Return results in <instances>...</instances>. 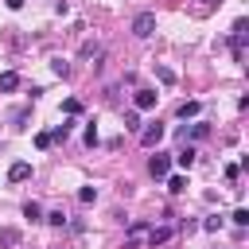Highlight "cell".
<instances>
[{
	"label": "cell",
	"instance_id": "1",
	"mask_svg": "<svg viewBox=\"0 0 249 249\" xmlns=\"http://www.w3.org/2000/svg\"><path fill=\"white\" fill-rule=\"evenodd\" d=\"M152 31H156V12H136L132 16V35L136 39H148Z\"/></svg>",
	"mask_w": 249,
	"mask_h": 249
},
{
	"label": "cell",
	"instance_id": "2",
	"mask_svg": "<svg viewBox=\"0 0 249 249\" xmlns=\"http://www.w3.org/2000/svg\"><path fill=\"white\" fill-rule=\"evenodd\" d=\"M245 31H249V23H245V19H237V23H233V31H230V47H233V58H241V54H245Z\"/></svg>",
	"mask_w": 249,
	"mask_h": 249
},
{
	"label": "cell",
	"instance_id": "3",
	"mask_svg": "<svg viewBox=\"0 0 249 249\" xmlns=\"http://www.w3.org/2000/svg\"><path fill=\"white\" fill-rule=\"evenodd\" d=\"M148 171H152V179H163V175L171 171V156H167V152H156V156L148 160Z\"/></svg>",
	"mask_w": 249,
	"mask_h": 249
},
{
	"label": "cell",
	"instance_id": "4",
	"mask_svg": "<svg viewBox=\"0 0 249 249\" xmlns=\"http://www.w3.org/2000/svg\"><path fill=\"white\" fill-rule=\"evenodd\" d=\"M160 140H163V124H160V121H152L148 128H140V144H144V148H156Z\"/></svg>",
	"mask_w": 249,
	"mask_h": 249
},
{
	"label": "cell",
	"instance_id": "5",
	"mask_svg": "<svg viewBox=\"0 0 249 249\" xmlns=\"http://www.w3.org/2000/svg\"><path fill=\"white\" fill-rule=\"evenodd\" d=\"M156 101H160V93H156V89H136V93H132V105H136V109H144V113H148V109H156Z\"/></svg>",
	"mask_w": 249,
	"mask_h": 249
},
{
	"label": "cell",
	"instance_id": "6",
	"mask_svg": "<svg viewBox=\"0 0 249 249\" xmlns=\"http://www.w3.org/2000/svg\"><path fill=\"white\" fill-rule=\"evenodd\" d=\"M86 62H93V66H101V58H105V47L101 43H82V51H78Z\"/></svg>",
	"mask_w": 249,
	"mask_h": 249
},
{
	"label": "cell",
	"instance_id": "7",
	"mask_svg": "<svg viewBox=\"0 0 249 249\" xmlns=\"http://www.w3.org/2000/svg\"><path fill=\"white\" fill-rule=\"evenodd\" d=\"M8 179H12V183L31 179V163H23V160H19V163H12V167H8Z\"/></svg>",
	"mask_w": 249,
	"mask_h": 249
},
{
	"label": "cell",
	"instance_id": "8",
	"mask_svg": "<svg viewBox=\"0 0 249 249\" xmlns=\"http://www.w3.org/2000/svg\"><path fill=\"white\" fill-rule=\"evenodd\" d=\"M167 237H171V230H167V226H152V230H148V245H152V249H156V245H163Z\"/></svg>",
	"mask_w": 249,
	"mask_h": 249
},
{
	"label": "cell",
	"instance_id": "9",
	"mask_svg": "<svg viewBox=\"0 0 249 249\" xmlns=\"http://www.w3.org/2000/svg\"><path fill=\"white\" fill-rule=\"evenodd\" d=\"M12 89H19V74L16 70H4L0 74V93H12Z\"/></svg>",
	"mask_w": 249,
	"mask_h": 249
},
{
	"label": "cell",
	"instance_id": "10",
	"mask_svg": "<svg viewBox=\"0 0 249 249\" xmlns=\"http://www.w3.org/2000/svg\"><path fill=\"white\" fill-rule=\"evenodd\" d=\"M206 132H210V124H191V128L183 124V128H179V136H183V140H187V136H195V140H202Z\"/></svg>",
	"mask_w": 249,
	"mask_h": 249
},
{
	"label": "cell",
	"instance_id": "11",
	"mask_svg": "<svg viewBox=\"0 0 249 249\" xmlns=\"http://www.w3.org/2000/svg\"><path fill=\"white\" fill-rule=\"evenodd\" d=\"M0 245H4V249H12V245H19V230H12V226H4V230H0Z\"/></svg>",
	"mask_w": 249,
	"mask_h": 249
},
{
	"label": "cell",
	"instance_id": "12",
	"mask_svg": "<svg viewBox=\"0 0 249 249\" xmlns=\"http://www.w3.org/2000/svg\"><path fill=\"white\" fill-rule=\"evenodd\" d=\"M62 113H66V117H78V113H82V101H78V97H66V101H62Z\"/></svg>",
	"mask_w": 249,
	"mask_h": 249
},
{
	"label": "cell",
	"instance_id": "13",
	"mask_svg": "<svg viewBox=\"0 0 249 249\" xmlns=\"http://www.w3.org/2000/svg\"><path fill=\"white\" fill-rule=\"evenodd\" d=\"M198 109H202L198 101H183V105H179V117H183V121H187V117H198Z\"/></svg>",
	"mask_w": 249,
	"mask_h": 249
},
{
	"label": "cell",
	"instance_id": "14",
	"mask_svg": "<svg viewBox=\"0 0 249 249\" xmlns=\"http://www.w3.org/2000/svg\"><path fill=\"white\" fill-rule=\"evenodd\" d=\"M175 163H179V167H191V163H195V148L187 144V148H183V152L175 156Z\"/></svg>",
	"mask_w": 249,
	"mask_h": 249
},
{
	"label": "cell",
	"instance_id": "15",
	"mask_svg": "<svg viewBox=\"0 0 249 249\" xmlns=\"http://www.w3.org/2000/svg\"><path fill=\"white\" fill-rule=\"evenodd\" d=\"M167 191H171V195L187 191V175H171V179H167Z\"/></svg>",
	"mask_w": 249,
	"mask_h": 249
},
{
	"label": "cell",
	"instance_id": "16",
	"mask_svg": "<svg viewBox=\"0 0 249 249\" xmlns=\"http://www.w3.org/2000/svg\"><path fill=\"white\" fill-rule=\"evenodd\" d=\"M23 218L39 222V218H43V206H39V202H23Z\"/></svg>",
	"mask_w": 249,
	"mask_h": 249
},
{
	"label": "cell",
	"instance_id": "17",
	"mask_svg": "<svg viewBox=\"0 0 249 249\" xmlns=\"http://www.w3.org/2000/svg\"><path fill=\"white\" fill-rule=\"evenodd\" d=\"M66 136H70V121H66V124H54V128H51V140H66Z\"/></svg>",
	"mask_w": 249,
	"mask_h": 249
},
{
	"label": "cell",
	"instance_id": "18",
	"mask_svg": "<svg viewBox=\"0 0 249 249\" xmlns=\"http://www.w3.org/2000/svg\"><path fill=\"white\" fill-rule=\"evenodd\" d=\"M93 198H97V187H82L78 191V202H93Z\"/></svg>",
	"mask_w": 249,
	"mask_h": 249
},
{
	"label": "cell",
	"instance_id": "19",
	"mask_svg": "<svg viewBox=\"0 0 249 249\" xmlns=\"http://www.w3.org/2000/svg\"><path fill=\"white\" fill-rule=\"evenodd\" d=\"M230 218H233V222H237V226H249V210H245V206H237V210H233V214H230Z\"/></svg>",
	"mask_w": 249,
	"mask_h": 249
},
{
	"label": "cell",
	"instance_id": "20",
	"mask_svg": "<svg viewBox=\"0 0 249 249\" xmlns=\"http://www.w3.org/2000/svg\"><path fill=\"white\" fill-rule=\"evenodd\" d=\"M124 128H132V132H140V117H136V113H124Z\"/></svg>",
	"mask_w": 249,
	"mask_h": 249
},
{
	"label": "cell",
	"instance_id": "21",
	"mask_svg": "<svg viewBox=\"0 0 249 249\" xmlns=\"http://www.w3.org/2000/svg\"><path fill=\"white\" fill-rule=\"evenodd\" d=\"M47 222H51V226H66V214H62V210H51Z\"/></svg>",
	"mask_w": 249,
	"mask_h": 249
},
{
	"label": "cell",
	"instance_id": "22",
	"mask_svg": "<svg viewBox=\"0 0 249 249\" xmlns=\"http://www.w3.org/2000/svg\"><path fill=\"white\" fill-rule=\"evenodd\" d=\"M202 230H206V233H214V230H222V218H218V214H214V218H206V222H202Z\"/></svg>",
	"mask_w": 249,
	"mask_h": 249
},
{
	"label": "cell",
	"instance_id": "23",
	"mask_svg": "<svg viewBox=\"0 0 249 249\" xmlns=\"http://www.w3.org/2000/svg\"><path fill=\"white\" fill-rule=\"evenodd\" d=\"M51 144H54L51 132H39V136H35V148H51Z\"/></svg>",
	"mask_w": 249,
	"mask_h": 249
},
{
	"label": "cell",
	"instance_id": "24",
	"mask_svg": "<svg viewBox=\"0 0 249 249\" xmlns=\"http://www.w3.org/2000/svg\"><path fill=\"white\" fill-rule=\"evenodd\" d=\"M140 233H148V226H144V222H132V226H128V237H140Z\"/></svg>",
	"mask_w": 249,
	"mask_h": 249
},
{
	"label": "cell",
	"instance_id": "25",
	"mask_svg": "<svg viewBox=\"0 0 249 249\" xmlns=\"http://www.w3.org/2000/svg\"><path fill=\"white\" fill-rule=\"evenodd\" d=\"M54 74H58V78H66V74H70V66H66L62 58H54Z\"/></svg>",
	"mask_w": 249,
	"mask_h": 249
},
{
	"label": "cell",
	"instance_id": "26",
	"mask_svg": "<svg viewBox=\"0 0 249 249\" xmlns=\"http://www.w3.org/2000/svg\"><path fill=\"white\" fill-rule=\"evenodd\" d=\"M156 74H160V82H163V86H171V82H175V74H171V70H163V66H160Z\"/></svg>",
	"mask_w": 249,
	"mask_h": 249
},
{
	"label": "cell",
	"instance_id": "27",
	"mask_svg": "<svg viewBox=\"0 0 249 249\" xmlns=\"http://www.w3.org/2000/svg\"><path fill=\"white\" fill-rule=\"evenodd\" d=\"M4 4H8L12 12H19V8H23V0H4Z\"/></svg>",
	"mask_w": 249,
	"mask_h": 249
},
{
	"label": "cell",
	"instance_id": "28",
	"mask_svg": "<svg viewBox=\"0 0 249 249\" xmlns=\"http://www.w3.org/2000/svg\"><path fill=\"white\" fill-rule=\"evenodd\" d=\"M206 4H222V0H206Z\"/></svg>",
	"mask_w": 249,
	"mask_h": 249
}]
</instances>
